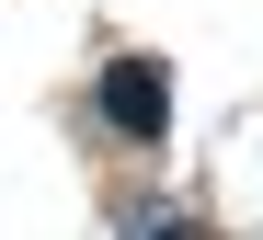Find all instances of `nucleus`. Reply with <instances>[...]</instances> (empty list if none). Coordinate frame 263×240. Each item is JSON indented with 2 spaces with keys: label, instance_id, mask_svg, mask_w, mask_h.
<instances>
[{
  "label": "nucleus",
  "instance_id": "f257e3e1",
  "mask_svg": "<svg viewBox=\"0 0 263 240\" xmlns=\"http://www.w3.org/2000/svg\"><path fill=\"white\" fill-rule=\"evenodd\" d=\"M103 115H115V126H126V137L149 149V137L172 126V91H160V58H115V69H103Z\"/></svg>",
  "mask_w": 263,
  "mask_h": 240
}]
</instances>
